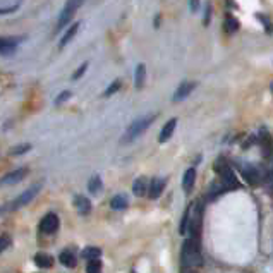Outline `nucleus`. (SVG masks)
Here are the masks:
<instances>
[{
  "instance_id": "obj_25",
  "label": "nucleus",
  "mask_w": 273,
  "mask_h": 273,
  "mask_svg": "<svg viewBox=\"0 0 273 273\" xmlns=\"http://www.w3.org/2000/svg\"><path fill=\"white\" fill-rule=\"evenodd\" d=\"M120 88H122V81H120V79H116V81H114L112 84H110L109 88L105 89V93H103V96H112L114 93H117Z\"/></svg>"
},
{
  "instance_id": "obj_5",
  "label": "nucleus",
  "mask_w": 273,
  "mask_h": 273,
  "mask_svg": "<svg viewBox=\"0 0 273 273\" xmlns=\"http://www.w3.org/2000/svg\"><path fill=\"white\" fill-rule=\"evenodd\" d=\"M84 3V0H67L66 5H64L62 12H60L59 19H57V28H55V33H59V31H62L64 28L67 26V24L73 21L74 14L78 12L79 7Z\"/></svg>"
},
{
  "instance_id": "obj_30",
  "label": "nucleus",
  "mask_w": 273,
  "mask_h": 273,
  "mask_svg": "<svg viewBox=\"0 0 273 273\" xmlns=\"http://www.w3.org/2000/svg\"><path fill=\"white\" fill-rule=\"evenodd\" d=\"M256 17H258V19H260V21H263L265 24H267V31H268V33H272V31H273V24L270 23V21H268L265 16H261V14H258Z\"/></svg>"
},
{
  "instance_id": "obj_23",
  "label": "nucleus",
  "mask_w": 273,
  "mask_h": 273,
  "mask_svg": "<svg viewBox=\"0 0 273 273\" xmlns=\"http://www.w3.org/2000/svg\"><path fill=\"white\" fill-rule=\"evenodd\" d=\"M237 30H239V21L232 16L225 17V31H227V33H235Z\"/></svg>"
},
{
  "instance_id": "obj_8",
  "label": "nucleus",
  "mask_w": 273,
  "mask_h": 273,
  "mask_svg": "<svg viewBox=\"0 0 273 273\" xmlns=\"http://www.w3.org/2000/svg\"><path fill=\"white\" fill-rule=\"evenodd\" d=\"M28 175V168L23 167V168H16V170L9 172L5 174L2 179H0V186H14V184H19L24 177Z\"/></svg>"
},
{
  "instance_id": "obj_3",
  "label": "nucleus",
  "mask_w": 273,
  "mask_h": 273,
  "mask_svg": "<svg viewBox=\"0 0 273 273\" xmlns=\"http://www.w3.org/2000/svg\"><path fill=\"white\" fill-rule=\"evenodd\" d=\"M155 118H156V114H152V116H146V117H141V118H138V120H134L127 127L125 134L122 136V143H131V141H134L136 138H139V136L155 122Z\"/></svg>"
},
{
  "instance_id": "obj_35",
  "label": "nucleus",
  "mask_w": 273,
  "mask_h": 273,
  "mask_svg": "<svg viewBox=\"0 0 273 273\" xmlns=\"http://www.w3.org/2000/svg\"><path fill=\"white\" fill-rule=\"evenodd\" d=\"M270 88H272V91H273V82H272V86H270Z\"/></svg>"
},
{
  "instance_id": "obj_28",
  "label": "nucleus",
  "mask_w": 273,
  "mask_h": 273,
  "mask_svg": "<svg viewBox=\"0 0 273 273\" xmlns=\"http://www.w3.org/2000/svg\"><path fill=\"white\" fill-rule=\"evenodd\" d=\"M71 95H73V93H71V91H62L59 96H57V100H55V105H60V103L67 102V100L71 98Z\"/></svg>"
},
{
  "instance_id": "obj_14",
  "label": "nucleus",
  "mask_w": 273,
  "mask_h": 273,
  "mask_svg": "<svg viewBox=\"0 0 273 273\" xmlns=\"http://www.w3.org/2000/svg\"><path fill=\"white\" fill-rule=\"evenodd\" d=\"M79 26H81L79 23H74V24H71V26L67 28L66 31H64L62 38H60V41H59V48H64V46H66L67 43L71 41V39L76 37V33L79 31Z\"/></svg>"
},
{
  "instance_id": "obj_21",
  "label": "nucleus",
  "mask_w": 273,
  "mask_h": 273,
  "mask_svg": "<svg viewBox=\"0 0 273 273\" xmlns=\"http://www.w3.org/2000/svg\"><path fill=\"white\" fill-rule=\"evenodd\" d=\"M102 256V249L100 247H86L84 251H82V258H86V260H98V258Z\"/></svg>"
},
{
  "instance_id": "obj_20",
  "label": "nucleus",
  "mask_w": 273,
  "mask_h": 273,
  "mask_svg": "<svg viewBox=\"0 0 273 273\" xmlns=\"http://www.w3.org/2000/svg\"><path fill=\"white\" fill-rule=\"evenodd\" d=\"M59 260H60V263H62L64 267H67V268L76 267V254H74L73 251H69V249L64 251V253H60Z\"/></svg>"
},
{
  "instance_id": "obj_13",
  "label": "nucleus",
  "mask_w": 273,
  "mask_h": 273,
  "mask_svg": "<svg viewBox=\"0 0 273 273\" xmlns=\"http://www.w3.org/2000/svg\"><path fill=\"white\" fill-rule=\"evenodd\" d=\"M175 125H177V118H170V120H168L167 124L163 125V129L160 131V136H158V141H160V143L168 141V139L172 138V134H174Z\"/></svg>"
},
{
  "instance_id": "obj_7",
  "label": "nucleus",
  "mask_w": 273,
  "mask_h": 273,
  "mask_svg": "<svg viewBox=\"0 0 273 273\" xmlns=\"http://www.w3.org/2000/svg\"><path fill=\"white\" fill-rule=\"evenodd\" d=\"M242 177L253 186H256V184H260L261 181H265V174L258 167H254V165H244Z\"/></svg>"
},
{
  "instance_id": "obj_11",
  "label": "nucleus",
  "mask_w": 273,
  "mask_h": 273,
  "mask_svg": "<svg viewBox=\"0 0 273 273\" xmlns=\"http://www.w3.org/2000/svg\"><path fill=\"white\" fill-rule=\"evenodd\" d=\"M165 184H167V181H165L163 177L152 179V182H150V186H148V196L152 197V199L160 197V195L163 193V189H165Z\"/></svg>"
},
{
  "instance_id": "obj_1",
  "label": "nucleus",
  "mask_w": 273,
  "mask_h": 273,
  "mask_svg": "<svg viewBox=\"0 0 273 273\" xmlns=\"http://www.w3.org/2000/svg\"><path fill=\"white\" fill-rule=\"evenodd\" d=\"M181 260H182V265H184L186 268H196V267H201V265H203V256H201L197 239L186 240L184 246H182Z\"/></svg>"
},
{
  "instance_id": "obj_33",
  "label": "nucleus",
  "mask_w": 273,
  "mask_h": 273,
  "mask_svg": "<svg viewBox=\"0 0 273 273\" xmlns=\"http://www.w3.org/2000/svg\"><path fill=\"white\" fill-rule=\"evenodd\" d=\"M189 7H191L193 12H196L197 7H199V0H189Z\"/></svg>"
},
{
  "instance_id": "obj_16",
  "label": "nucleus",
  "mask_w": 273,
  "mask_h": 273,
  "mask_svg": "<svg viewBox=\"0 0 273 273\" xmlns=\"http://www.w3.org/2000/svg\"><path fill=\"white\" fill-rule=\"evenodd\" d=\"M195 181H196V168L191 167V168H188L184 174V179H182V189H184L186 193H189L193 189V186H195Z\"/></svg>"
},
{
  "instance_id": "obj_19",
  "label": "nucleus",
  "mask_w": 273,
  "mask_h": 273,
  "mask_svg": "<svg viewBox=\"0 0 273 273\" xmlns=\"http://www.w3.org/2000/svg\"><path fill=\"white\" fill-rule=\"evenodd\" d=\"M127 204H129V199L125 195H117L110 199V208H112V210H125Z\"/></svg>"
},
{
  "instance_id": "obj_31",
  "label": "nucleus",
  "mask_w": 273,
  "mask_h": 273,
  "mask_svg": "<svg viewBox=\"0 0 273 273\" xmlns=\"http://www.w3.org/2000/svg\"><path fill=\"white\" fill-rule=\"evenodd\" d=\"M210 16H211V5H210V3H206V14H204V19H203L204 26H208V24H210Z\"/></svg>"
},
{
  "instance_id": "obj_17",
  "label": "nucleus",
  "mask_w": 273,
  "mask_h": 273,
  "mask_svg": "<svg viewBox=\"0 0 273 273\" xmlns=\"http://www.w3.org/2000/svg\"><path fill=\"white\" fill-rule=\"evenodd\" d=\"M145 81H146V66L145 64H138L136 67V73H134V84L138 89H141L145 86Z\"/></svg>"
},
{
  "instance_id": "obj_4",
  "label": "nucleus",
  "mask_w": 273,
  "mask_h": 273,
  "mask_svg": "<svg viewBox=\"0 0 273 273\" xmlns=\"http://www.w3.org/2000/svg\"><path fill=\"white\" fill-rule=\"evenodd\" d=\"M215 170L220 174V184L224 186V189H235L239 188V181H237L234 170L229 163H225V160H218L215 163Z\"/></svg>"
},
{
  "instance_id": "obj_26",
  "label": "nucleus",
  "mask_w": 273,
  "mask_h": 273,
  "mask_svg": "<svg viewBox=\"0 0 273 273\" xmlns=\"http://www.w3.org/2000/svg\"><path fill=\"white\" fill-rule=\"evenodd\" d=\"M31 150V145H17L14 146V148H10V155H24L26 152H30Z\"/></svg>"
},
{
  "instance_id": "obj_22",
  "label": "nucleus",
  "mask_w": 273,
  "mask_h": 273,
  "mask_svg": "<svg viewBox=\"0 0 273 273\" xmlns=\"http://www.w3.org/2000/svg\"><path fill=\"white\" fill-rule=\"evenodd\" d=\"M102 186H103V182H102V179H100V175H95L93 179H89V182H88V191L91 193V195H96V193L102 189Z\"/></svg>"
},
{
  "instance_id": "obj_32",
  "label": "nucleus",
  "mask_w": 273,
  "mask_h": 273,
  "mask_svg": "<svg viewBox=\"0 0 273 273\" xmlns=\"http://www.w3.org/2000/svg\"><path fill=\"white\" fill-rule=\"evenodd\" d=\"M19 9V5H12V7H9V9H0V14H12L14 10H17Z\"/></svg>"
},
{
  "instance_id": "obj_6",
  "label": "nucleus",
  "mask_w": 273,
  "mask_h": 273,
  "mask_svg": "<svg viewBox=\"0 0 273 273\" xmlns=\"http://www.w3.org/2000/svg\"><path fill=\"white\" fill-rule=\"evenodd\" d=\"M60 227V220L55 213H46L45 217L41 218L39 222V232L41 234H46V235H52L59 231Z\"/></svg>"
},
{
  "instance_id": "obj_15",
  "label": "nucleus",
  "mask_w": 273,
  "mask_h": 273,
  "mask_svg": "<svg viewBox=\"0 0 273 273\" xmlns=\"http://www.w3.org/2000/svg\"><path fill=\"white\" fill-rule=\"evenodd\" d=\"M146 191H148V179L146 177H138L132 184V193H134L138 197L146 196Z\"/></svg>"
},
{
  "instance_id": "obj_10",
  "label": "nucleus",
  "mask_w": 273,
  "mask_h": 273,
  "mask_svg": "<svg viewBox=\"0 0 273 273\" xmlns=\"http://www.w3.org/2000/svg\"><path fill=\"white\" fill-rule=\"evenodd\" d=\"M21 43V38H0V55H14Z\"/></svg>"
},
{
  "instance_id": "obj_24",
  "label": "nucleus",
  "mask_w": 273,
  "mask_h": 273,
  "mask_svg": "<svg viewBox=\"0 0 273 273\" xmlns=\"http://www.w3.org/2000/svg\"><path fill=\"white\" fill-rule=\"evenodd\" d=\"M86 273H102V261L100 260H89Z\"/></svg>"
},
{
  "instance_id": "obj_9",
  "label": "nucleus",
  "mask_w": 273,
  "mask_h": 273,
  "mask_svg": "<svg viewBox=\"0 0 273 273\" xmlns=\"http://www.w3.org/2000/svg\"><path fill=\"white\" fill-rule=\"evenodd\" d=\"M195 88H196V82L195 81L181 82V84H179V88L175 89L174 96H172V102H182V100H186L193 91H195Z\"/></svg>"
},
{
  "instance_id": "obj_27",
  "label": "nucleus",
  "mask_w": 273,
  "mask_h": 273,
  "mask_svg": "<svg viewBox=\"0 0 273 273\" xmlns=\"http://www.w3.org/2000/svg\"><path fill=\"white\" fill-rule=\"evenodd\" d=\"M10 242H12V239H10L9 234H2V235H0V253H3L5 249H9Z\"/></svg>"
},
{
  "instance_id": "obj_34",
  "label": "nucleus",
  "mask_w": 273,
  "mask_h": 273,
  "mask_svg": "<svg viewBox=\"0 0 273 273\" xmlns=\"http://www.w3.org/2000/svg\"><path fill=\"white\" fill-rule=\"evenodd\" d=\"M270 167H272V170H273V160H272V165H270Z\"/></svg>"
},
{
  "instance_id": "obj_12",
  "label": "nucleus",
  "mask_w": 273,
  "mask_h": 273,
  "mask_svg": "<svg viewBox=\"0 0 273 273\" xmlns=\"http://www.w3.org/2000/svg\"><path fill=\"white\" fill-rule=\"evenodd\" d=\"M73 203H74V206H76L78 213H81V215H89V213H91L93 204H91V201H89L86 196H82V195L74 196Z\"/></svg>"
},
{
  "instance_id": "obj_29",
  "label": "nucleus",
  "mask_w": 273,
  "mask_h": 273,
  "mask_svg": "<svg viewBox=\"0 0 273 273\" xmlns=\"http://www.w3.org/2000/svg\"><path fill=\"white\" fill-rule=\"evenodd\" d=\"M88 66H89V64H88V62H84V64H82V66H81V67H79V69L76 71V73H74V74H73V81H76V79H79V78H81V76H82V74H84V73H86V69H88Z\"/></svg>"
},
{
  "instance_id": "obj_2",
  "label": "nucleus",
  "mask_w": 273,
  "mask_h": 273,
  "mask_svg": "<svg viewBox=\"0 0 273 273\" xmlns=\"http://www.w3.org/2000/svg\"><path fill=\"white\" fill-rule=\"evenodd\" d=\"M39 189H41V184H35L31 186V188H28L26 191L23 193V195H19L17 197H14L12 201H9V203H5L2 208H0V215L7 213V211H14V210H19V208L26 206V204H30L31 201L37 197V195L39 193Z\"/></svg>"
},
{
  "instance_id": "obj_18",
  "label": "nucleus",
  "mask_w": 273,
  "mask_h": 273,
  "mask_svg": "<svg viewBox=\"0 0 273 273\" xmlns=\"http://www.w3.org/2000/svg\"><path fill=\"white\" fill-rule=\"evenodd\" d=\"M35 263L39 268H52L53 267V258L46 253H37L35 254Z\"/></svg>"
}]
</instances>
